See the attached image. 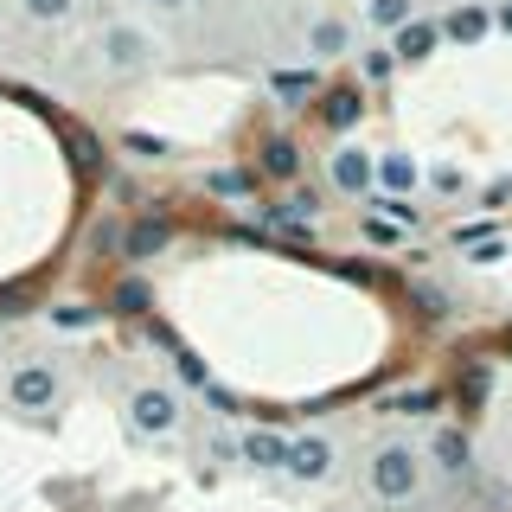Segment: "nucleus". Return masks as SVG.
<instances>
[{
    "label": "nucleus",
    "instance_id": "obj_1",
    "mask_svg": "<svg viewBox=\"0 0 512 512\" xmlns=\"http://www.w3.org/2000/svg\"><path fill=\"white\" fill-rule=\"evenodd\" d=\"M365 487H372V500H384V506H404L410 493L423 487V448L378 442L372 461H365Z\"/></svg>",
    "mask_w": 512,
    "mask_h": 512
},
{
    "label": "nucleus",
    "instance_id": "obj_2",
    "mask_svg": "<svg viewBox=\"0 0 512 512\" xmlns=\"http://www.w3.org/2000/svg\"><path fill=\"white\" fill-rule=\"evenodd\" d=\"M64 404V372L52 359H20L7 372V410L20 416H52Z\"/></svg>",
    "mask_w": 512,
    "mask_h": 512
},
{
    "label": "nucleus",
    "instance_id": "obj_3",
    "mask_svg": "<svg viewBox=\"0 0 512 512\" xmlns=\"http://www.w3.org/2000/svg\"><path fill=\"white\" fill-rule=\"evenodd\" d=\"M180 391H167V384H135L128 391V429L135 436H173L180 429Z\"/></svg>",
    "mask_w": 512,
    "mask_h": 512
},
{
    "label": "nucleus",
    "instance_id": "obj_4",
    "mask_svg": "<svg viewBox=\"0 0 512 512\" xmlns=\"http://www.w3.org/2000/svg\"><path fill=\"white\" fill-rule=\"evenodd\" d=\"M148 58H154V39L141 26H109L103 32V64L116 77H135V71H148Z\"/></svg>",
    "mask_w": 512,
    "mask_h": 512
},
{
    "label": "nucleus",
    "instance_id": "obj_5",
    "mask_svg": "<svg viewBox=\"0 0 512 512\" xmlns=\"http://www.w3.org/2000/svg\"><path fill=\"white\" fill-rule=\"evenodd\" d=\"M333 468H340V455H333L327 436H295V442H288V468H282V474H295V480H308V487H320V480H333Z\"/></svg>",
    "mask_w": 512,
    "mask_h": 512
},
{
    "label": "nucleus",
    "instance_id": "obj_6",
    "mask_svg": "<svg viewBox=\"0 0 512 512\" xmlns=\"http://www.w3.org/2000/svg\"><path fill=\"white\" fill-rule=\"evenodd\" d=\"M327 173H333V186L340 192H352V199H359V192H372L378 186V154L372 148H333V160H327Z\"/></svg>",
    "mask_w": 512,
    "mask_h": 512
},
{
    "label": "nucleus",
    "instance_id": "obj_7",
    "mask_svg": "<svg viewBox=\"0 0 512 512\" xmlns=\"http://www.w3.org/2000/svg\"><path fill=\"white\" fill-rule=\"evenodd\" d=\"M359 122H365V96L352 90V84H340V90L320 96V128H327V135H352Z\"/></svg>",
    "mask_w": 512,
    "mask_h": 512
},
{
    "label": "nucleus",
    "instance_id": "obj_8",
    "mask_svg": "<svg viewBox=\"0 0 512 512\" xmlns=\"http://www.w3.org/2000/svg\"><path fill=\"white\" fill-rule=\"evenodd\" d=\"M167 244H173V218H141V224H128L122 256L128 263H148V256H160Z\"/></svg>",
    "mask_w": 512,
    "mask_h": 512
},
{
    "label": "nucleus",
    "instance_id": "obj_9",
    "mask_svg": "<svg viewBox=\"0 0 512 512\" xmlns=\"http://www.w3.org/2000/svg\"><path fill=\"white\" fill-rule=\"evenodd\" d=\"M237 455H244L250 468H288V436H276V429H244V436H237Z\"/></svg>",
    "mask_w": 512,
    "mask_h": 512
},
{
    "label": "nucleus",
    "instance_id": "obj_10",
    "mask_svg": "<svg viewBox=\"0 0 512 512\" xmlns=\"http://www.w3.org/2000/svg\"><path fill=\"white\" fill-rule=\"evenodd\" d=\"M308 52L327 64V58H346L352 52V26L340 20V13H320V20L308 26Z\"/></svg>",
    "mask_w": 512,
    "mask_h": 512
},
{
    "label": "nucleus",
    "instance_id": "obj_11",
    "mask_svg": "<svg viewBox=\"0 0 512 512\" xmlns=\"http://www.w3.org/2000/svg\"><path fill=\"white\" fill-rule=\"evenodd\" d=\"M442 45V26L436 20H410L404 32H391V52H397V64H423L429 52Z\"/></svg>",
    "mask_w": 512,
    "mask_h": 512
},
{
    "label": "nucleus",
    "instance_id": "obj_12",
    "mask_svg": "<svg viewBox=\"0 0 512 512\" xmlns=\"http://www.w3.org/2000/svg\"><path fill=\"white\" fill-rule=\"evenodd\" d=\"M487 32H493V13L480 7V0H468V7H455L442 20V39H455V45H480Z\"/></svg>",
    "mask_w": 512,
    "mask_h": 512
},
{
    "label": "nucleus",
    "instance_id": "obj_13",
    "mask_svg": "<svg viewBox=\"0 0 512 512\" xmlns=\"http://www.w3.org/2000/svg\"><path fill=\"white\" fill-rule=\"evenodd\" d=\"M416 180H423V173H416V160H410L404 148H384V154H378V186L391 192V199H404Z\"/></svg>",
    "mask_w": 512,
    "mask_h": 512
},
{
    "label": "nucleus",
    "instance_id": "obj_14",
    "mask_svg": "<svg viewBox=\"0 0 512 512\" xmlns=\"http://www.w3.org/2000/svg\"><path fill=\"white\" fill-rule=\"evenodd\" d=\"M256 167H263L269 180H295V173H301V148H295L288 135H269V141H263V160H256Z\"/></svg>",
    "mask_w": 512,
    "mask_h": 512
},
{
    "label": "nucleus",
    "instance_id": "obj_15",
    "mask_svg": "<svg viewBox=\"0 0 512 512\" xmlns=\"http://www.w3.org/2000/svg\"><path fill=\"white\" fill-rule=\"evenodd\" d=\"M365 20L378 32H404L410 20H423V13H416V0H365Z\"/></svg>",
    "mask_w": 512,
    "mask_h": 512
},
{
    "label": "nucleus",
    "instance_id": "obj_16",
    "mask_svg": "<svg viewBox=\"0 0 512 512\" xmlns=\"http://www.w3.org/2000/svg\"><path fill=\"white\" fill-rule=\"evenodd\" d=\"M64 148H71V167L77 173H96V167H103V141H96L90 128H64Z\"/></svg>",
    "mask_w": 512,
    "mask_h": 512
},
{
    "label": "nucleus",
    "instance_id": "obj_17",
    "mask_svg": "<svg viewBox=\"0 0 512 512\" xmlns=\"http://www.w3.org/2000/svg\"><path fill=\"white\" fill-rule=\"evenodd\" d=\"M429 455H436V468H442V474H461V468H468V436H461V429H442Z\"/></svg>",
    "mask_w": 512,
    "mask_h": 512
},
{
    "label": "nucleus",
    "instance_id": "obj_18",
    "mask_svg": "<svg viewBox=\"0 0 512 512\" xmlns=\"http://www.w3.org/2000/svg\"><path fill=\"white\" fill-rule=\"evenodd\" d=\"M391 77H397V52H391V45L359 52V84H391Z\"/></svg>",
    "mask_w": 512,
    "mask_h": 512
},
{
    "label": "nucleus",
    "instance_id": "obj_19",
    "mask_svg": "<svg viewBox=\"0 0 512 512\" xmlns=\"http://www.w3.org/2000/svg\"><path fill=\"white\" fill-rule=\"evenodd\" d=\"M372 218L397 224V231H416V224H423V212H416L410 199H391V192H378V199H372Z\"/></svg>",
    "mask_w": 512,
    "mask_h": 512
},
{
    "label": "nucleus",
    "instance_id": "obj_20",
    "mask_svg": "<svg viewBox=\"0 0 512 512\" xmlns=\"http://www.w3.org/2000/svg\"><path fill=\"white\" fill-rule=\"evenodd\" d=\"M205 192H218V199H250V173L244 167H212L205 173Z\"/></svg>",
    "mask_w": 512,
    "mask_h": 512
},
{
    "label": "nucleus",
    "instance_id": "obj_21",
    "mask_svg": "<svg viewBox=\"0 0 512 512\" xmlns=\"http://www.w3.org/2000/svg\"><path fill=\"white\" fill-rule=\"evenodd\" d=\"M416 314L423 320H448L455 308H448V288L442 282H416Z\"/></svg>",
    "mask_w": 512,
    "mask_h": 512
},
{
    "label": "nucleus",
    "instance_id": "obj_22",
    "mask_svg": "<svg viewBox=\"0 0 512 512\" xmlns=\"http://www.w3.org/2000/svg\"><path fill=\"white\" fill-rule=\"evenodd\" d=\"M20 13H26V20H39V26H58V20H71V13H77V0H20Z\"/></svg>",
    "mask_w": 512,
    "mask_h": 512
},
{
    "label": "nucleus",
    "instance_id": "obj_23",
    "mask_svg": "<svg viewBox=\"0 0 512 512\" xmlns=\"http://www.w3.org/2000/svg\"><path fill=\"white\" fill-rule=\"evenodd\" d=\"M391 410H397V416H436V410H442V391H429V384H423V391H404Z\"/></svg>",
    "mask_w": 512,
    "mask_h": 512
},
{
    "label": "nucleus",
    "instance_id": "obj_24",
    "mask_svg": "<svg viewBox=\"0 0 512 512\" xmlns=\"http://www.w3.org/2000/svg\"><path fill=\"white\" fill-rule=\"evenodd\" d=\"M122 148L135 154V160H167V141L148 135V128H128V135H122Z\"/></svg>",
    "mask_w": 512,
    "mask_h": 512
},
{
    "label": "nucleus",
    "instance_id": "obj_25",
    "mask_svg": "<svg viewBox=\"0 0 512 512\" xmlns=\"http://www.w3.org/2000/svg\"><path fill=\"white\" fill-rule=\"evenodd\" d=\"M269 90L295 103V96H308V90H314V77H308V71H276V77H269Z\"/></svg>",
    "mask_w": 512,
    "mask_h": 512
},
{
    "label": "nucleus",
    "instance_id": "obj_26",
    "mask_svg": "<svg viewBox=\"0 0 512 512\" xmlns=\"http://www.w3.org/2000/svg\"><path fill=\"white\" fill-rule=\"evenodd\" d=\"M45 320H52L58 333H77V327H90L96 314H90V308H52V314H45Z\"/></svg>",
    "mask_w": 512,
    "mask_h": 512
},
{
    "label": "nucleus",
    "instance_id": "obj_27",
    "mask_svg": "<svg viewBox=\"0 0 512 512\" xmlns=\"http://www.w3.org/2000/svg\"><path fill=\"white\" fill-rule=\"evenodd\" d=\"M116 308L122 314H141V308H148V288H141V282H122L116 288Z\"/></svg>",
    "mask_w": 512,
    "mask_h": 512
},
{
    "label": "nucleus",
    "instance_id": "obj_28",
    "mask_svg": "<svg viewBox=\"0 0 512 512\" xmlns=\"http://www.w3.org/2000/svg\"><path fill=\"white\" fill-rule=\"evenodd\" d=\"M500 256H506V244H493V237H487V244H474V263H500Z\"/></svg>",
    "mask_w": 512,
    "mask_h": 512
},
{
    "label": "nucleus",
    "instance_id": "obj_29",
    "mask_svg": "<svg viewBox=\"0 0 512 512\" xmlns=\"http://www.w3.org/2000/svg\"><path fill=\"white\" fill-rule=\"evenodd\" d=\"M148 7H154V13H167V20H173V13H186L192 0H148Z\"/></svg>",
    "mask_w": 512,
    "mask_h": 512
},
{
    "label": "nucleus",
    "instance_id": "obj_30",
    "mask_svg": "<svg viewBox=\"0 0 512 512\" xmlns=\"http://www.w3.org/2000/svg\"><path fill=\"white\" fill-rule=\"evenodd\" d=\"M493 26H500L506 39H512V0H500V13H493Z\"/></svg>",
    "mask_w": 512,
    "mask_h": 512
}]
</instances>
